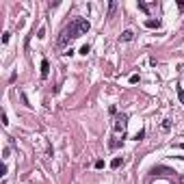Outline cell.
<instances>
[{
  "label": "cell",
  "mask_w": 184,
  "mask_h": 184,
  "mask_svg": "<svg viewBox=\"0 0 184 184\" xmlns=\"http://www.w3.org/2000/svg\"><path fill=\"white\" fill-rule=\"evenodd\" d=\"M2 126H9V119H7V113H2Z\"/></svg>",
  "instance_id": "obj_14"
},
{
  "label": "cell",
  "mask_w": 184,
  "mask_h": 184,
  "mask_svg": "<svg viewBox=\"0 0 184 184\" xmlns=\"http://www.w3.org/2000/svg\"><path fill=\"white\" fill-rule=\"evenodd\" d=\"M178 95H180V102L184 104V89H178Z\"/></svg>",
  "instance_id": "obj_15"
},
{
  "label": "cell",
  "mask_w": 184,
  "mask_h": 184,
  "mask_svg": "<svg viewBox=\"0 0 184 184\" xmlns=\"http://www.w3.org/2000/svg\"><path fill=\"white\" fill-rule=\"evenodd\" d=\"M95 169H104V160H95Z\"/></svg>",
  "instance_id": "obj_12"
},
{
  "label": "cell",
  "mask_w": 184,
  "mask_h": 184,
  "mask_svg": "<svg viewBox=\"0 0 184 184\" xmlns=\"http://www.w3.org/2000/svg\"><path fill=\"white\" fill-rule=\"evenodd\" d=\"M145 26H147V28H160V20L149 17V20H145Z\"/></svg>",
  "instance_id": "obj_3"
},
{
  "label": "cell",
  "mask_w": 184,
  "mask_h": 184,
  "mask_svg": "<svg viewBox=\"0 0 184 184\" xmlns=\"http://www.w3.org/2000/svg\"><path fill=\"white\" fill-rule=\"evenodd\" d=\"M139 9H141V11H145V13H147V11H149V7H147V4H145V2H139Z\"/></svg>",
  "instance_id": "obj_9"
},
{
  "label": "cell",
  "mask_w": 184,
  "mask_h": 184,
  "mask_svg": "<svg viewBox=\"0 0 184 184\" xmlns=\"http://www.w3.org/2000/svg\"><path fill=\"white\" fill-rule=\"evenodd\" d=\"M143 137H145V130H139L137 134H134V141H141Z\"/></svg>",
  "instance_id": "obj_8"
},
{
  "label": "cell",
  "mask_w": 184,
  "mask_h": 184,
  "mask_svg": "<svg viewBox=\"0 0 184 184\" xmlns=\"http://www.w3.org/2000/svg\"><path fill=\"white\" fill-rule=\"evenodd\" d=\"M126 124H128V117H126V115H117V119H115V130H117V132H124V130H126Z\"/></svg>",
  "instance_id": "obj_2"
},
{
  "label": "cell",
  "mask_w": 184,
  "mask_h": 184,
  "mask_svg": "<svg viewBox=\"0 0 184 184\" xmlns=\"http://www.w3.org/2000/svg\"><path fill=\"white\" fill-rule=\"evenodd\" d=\"M89 22L87 20H83V17H76V20H72L63 31H61V35H59V39H56V46L59 48H65L72 39H76V37H80V35H85V33H89Z\"/></svg>",
  "instance_id": "obj_1"
},
{
  "label": "cell",
  "mask_w": 184,
  "mask_h": 184,
  "mask_svg": "<svg viewBox=\"0 0 184 184\" xmlns=\"http://www.w3.org/2000/svg\"><path fill=\"white\" fill-rule=\"evenodd\" d=\"M48 74H50V63L44 59L41 61V78H48Z\"/></svg>",
  "instance_id": "obj_4"
},
{
  "label": "cell",
  "mask_w": 184,
  "mask_h": 184,
  "mask_svg": "<svg viewBox=\"0 0 184 184\" xmlns=\"http://www.w3.org/2000/svg\"><path fill=\"white\" fill-rule=\"evenodd\" d=\"M178 9H180V11H184V0H180V2H178Z\"/></svg>",
  "instance_id": "obj_16"
},
{
  "label": "cell",
  "mask_w": 184,
  "mask_h": 184,
  "mask_svg": "<svg viewBox=\"0 0 184 184\" xmlns=\"http://www.w3.org/2000/svg\"><path fill=\"white\" fill-rule=\"evenodd\" d=\"M130 83L137 85V83H139V74H132V76H130Z\"/></svg>",
  "instance_id": "obj_10"
},
{
  "label": "cell",
  "mask_w": 184,
  "mask_h": 184,
  "mask_svg": "<svg viewBox=\"0 0 184 184\" xmlns=\"http://www.w3.org/2000/svg\"><path fill=\"white\" fill-rule=\"evenodd\" d=\"M89 52H91V46H89V44H85V46L80 48V54H83V56H87Z\"/></svg>",
  "instance_id": "obj_7"
},
{
  "label": "cell",
  "mask_w": 184,
  "mask_h": 184,
  "mask_svg": "<svg viewBox=\"0 0 184 184\" xmlns=\"http://www.w3.org/2000/svg\"><path fill=\"white\" fill-rule=\"evenodd\" d=\"M119 39H121V41H132V39H134V33H132V31H124Z\"/></svg>",
  "instance_id": "obj_5"
},
{
  "label": "cell",
  "mask_w": 184,
  "mask_h": 184,
  "mask_svg": "<svg viewBox=\"0 0 184 184\" xmlns=\"http://www.w3.org/2000/svg\"><path fill=\"white\" fill-rule=\"evenodd\" d=\"M37 37H39V39H44V37H46V31H44V28H39V33H37Z\"/></svg>",
  "instance_id": "obj_13"
},
{
  "label": "cell",
  "mask_w": 184,
  "mask_h": 184,
  "mask_svg": "<svg viewBox=\"0 0 184 184\" xmlns=\"http://www.w3.org/2000/svg\"><path fill=\"white\" fill-rule=\"evenodd\" d=\"M121 163H124V160H121L119 156H117V158H113V160H111V169H119V167H121Z\"/></svg>",
  "instance_id": "obj_6"
},
{
  "label": "cell",
  "mask_w": 184,
  "mask_h": 184,
  "mask_svg": "<svg viewBox=\"0 0 184 184\" xmlns=\"http://www.w3.org/2000/svg\"><path fill=\"white\" fill-rule=\"evenodd\" d=\"M9 39H11V33H4V35H2V44H7Z\"/></svg>",
  "instance_id": "obj_11"
}]
</instances>
